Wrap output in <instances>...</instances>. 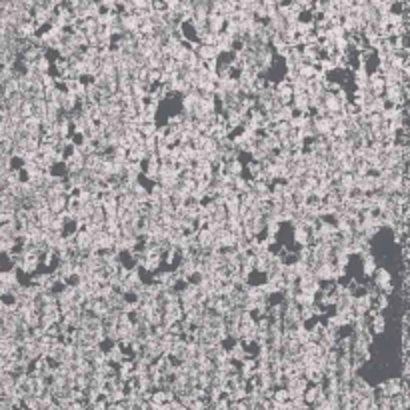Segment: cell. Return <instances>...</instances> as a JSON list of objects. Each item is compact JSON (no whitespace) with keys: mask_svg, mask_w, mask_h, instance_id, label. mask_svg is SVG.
I'll list each match as a JSON object with an SVG mask.
<instances>
[{"mask_svg":"<svg viewBox=\"0 0 410 410\" xmlns=\"http://www.w3.org/2000/svg\"><path fill=\"white\" fill-rule=\"evenodd\" d=\"M312 272L320 282H330V280H334V264L332 262H318Z\"/></svg>","mask_w":410,"mask_h":410,"instance_id":"cell-5","label":"cell"},{"mask_svg":"<svg viewBox=\"0 0 410 410\" xmlns=\"http://www.w3.org/2000/svg\"><path fill=\"white\" fill-rule=\"evenodd\" d=\"M384 78H382V74L378 72V70H374V72H368V88L372 90L376 96H382V92H384Z\"/></svg>","mask_w":410,"mask_h":410,"instance_id":"cell-9","label":"cell"},{"mask_svg":"<svg viewBox=\"0 0 410 410\" xmlns=\"http://www.w3.org/2000/svg\"><path fill=\"white\" fill-rule=\"evenodd\" d=\"M102 228L112 234V236H120V220H118V216H106L104 218V222H102Z\"/></svg>","mask_w":410,"mask_h":410,"instance_id":"cell-19","label":"cell"},{"mask_svg":"<svg viewBox=\"0 0 410 410\" xmlns=\"http://www.w3.org/2000/svg\"><path fill=\"white\" fill-rule=\"evenodd\" d=\"M50 66H52V62H50V58L46 54L38 56L36 62H34V68H36L40 74H42V72H50Z\"/></svg>","mask_w":410,"mask_h":410,"instance_id":"cell-24","label":"cell"},{"mask_svg":"<svg viewBox=\"0 0 410 410\" xmlns=\"http://www.w3.org/2000/svg\"><path fill=\"white\" fill-rule=\"evenodd\" d=\"M332 264L340 266V268H346L350 264V254L346 248H332Z\"/></svg>","mask_w":410,"mask_h":410,"instance_id":"cell-14","label":"cell"},{"mask_svg":"<svg viewBox=\"0 0 410 410\" xmlns=\"http://www.w3.org/2000/svg\"><path fill=\"white\" fill-rule=\"evenodd\" d=\"M138 24H140V20L138 16L132 12V14H122L120 16V26H122V32H134V30H138Z\"/></svg>","mask_w":410,"mask_h":410,"instance_id":"cell-15","label":"cell"},{"mask_svg":"<svg viewBox=\"0 0 410 410\" xmlns=\"http://www.w3.org/2000/svg\"><path fill=\"white\" fill-rule=\"evenodd\" d=\"M142 174V162H136V160H126L124 162V180H131V182H136Z\"/></svg>","mask_w":410,"mask_h":410,"instance_id":"cell-7","label":"cell"},{"mask_svg":"<svg viewBox=\"0 0 410 410\" xmlns=\"http://www.w3.org/2000/svg\"><path fill=\"white\" fill-rule=\"evenodd\" d=\"M228 356H230V360H234V362H240V360H244V358L248 356L244 342H240V340H234V344L228 348Z\"/></svg>","mask_w":410,"mask_h":410,"instance_id":"cell-13","label":"cell"},{"mask_svg":"<svg viewBox=\"0 0 410 410\" xmlns=\"http://www.w3.org/2000/svg\"><path fill=\"white\" fill-rule=\"evenodd\" d=\"M320 280L314 276V272L312 270H308L306 274H302L299 276L296 280V286H299V290H304V292H310V294H316L318 290H320Z\"/></svg>","mask_w":410,"mask_h":410,"instance_id":"cell-3","label":"cell"},{"mask_svg":"<svg viewBox=\"0 0 410 410\" xmlns=\"http://www.w3.org/2000/svg\"><path fill=\"white\" fill-rule=\"evenodd\" d=\"M20 114H22V118L32 116V102H30V100H24V102L20 104Z\"/></svg>","mask_w":410,"mask_h":410,"instance_id":"cell-35","label":"cell"},{"mask_svg":"<svg viewBox=\"0 0 410 410\" xmlns=\"http://www.w3.org/2000/svg\"><path fill=\"white\" fill-rule=\"evenodd\" d=\"M374 388H376L378 394H382V396H394V394H398V392L406 390L402 378H388V380H384L382 384H378V386H374Z\"/></svg>","mask_w":410,"mask_h":410,"instance_id":"cell-2","label":"cell"},{"mask_svg":"<svg viewBox=\"0 0 410 410\" xmlns=\"http://www.w3.org/2000/svg\"><path fill=\"white\" fill-rule=\"evenodd\" d=\"M92 244V236L84 230V228H78L74 232V246L78 250H88Z\"/></svg>","mask_w":410,"mask_h":410,"instance_id":"cell-12","label":"cell"},{"mask_svg":"<svg viewBox=\"0 0 410 410\" xmlns=\"http://www.w3.org/2000/svg\"><path fill=\"white\" fill-rule=\"evenodd\" d=\"M136 131L140 132L142 136H150V134L156 132V122H140V124L136 126Z\"/></svg>","mask_w":410,"mask_h":410,"instance_id":"cell-29","label":"cell"},{"mask_svg":"<svg viewBox=\"0 0 410 410\" xmlns=\"http://www.w3.org/2000/svg\"><path fill=\"white\" fill-rule=\"evenodd\" d=\"M316 300V294H310V292H304V290H299L296 296H294V302L299 306H308V304H314Z\"/></svg>","mask_w":410,"mask_h":410,"instance_id":"cell-22","label":"cell"},{"mask_svg":"<svg viewBox=\"0 0 410 410\" xmlns=\"http://www.w3.org/2000/svg\"><path fill=\"white\" fill-rule=\"evenodd\" d=\"M196 56L200 58V60H210V58H220V52H218V48L214 46V44H198V48L194 50Z\"/></svg>","mask_w":410,"mask_h":410,"instance_id":"cell-11","label":"cell"},{"mask_svg":"<svg viewBox=\"0 0 410 410\" xmlns=\"http://www.w3.org/2000/svg\"><path fill=\"white\" fill-rule=\"evenodd\" d=\"M368 2H370V0H355V4H356V6H360V8H362V6H366Z\"/></svg>","mask_w":410,"mask_h":410,"instance_id":"cell-39","label":"cell"},{"mask_svg":"<svg viewBox=\"0 0 410 410\" xmlns=\"http://www.w3.org/2000/svg\"><path fill=\"white\" fill-rule=\"evenodd\" d=\"M388 304H390L388 294H384V292H380V290L372 296V310H376V312H384V310L388 308Z\"/></svg>","mask_w":410,"mask_h":410,"instance_id":"cell-20","label":"cell"},{"mask_svg":"<svg viewBox=\"0 0 410 410\" xmlns=\"http://www.w3.org/2000/svg\"><path fill=\"white\" fill-rule=\"evenodd\" d=\"M64 208H66V196H64V194H58V196H54V198L48 200V210H50L52 214L62 212Z\"/></svg>","mask_w":410,"mask_h":410,"instance_id":"cell-21","label":"cell"},{"mask_svg":"<svg viewBox=\"0 0 410 410\" xmlns=\"http://www.w3.org/2000/svg\"><path fill=\"white\" fill-rule=\"evenodd\" d=\"M296 114V110L292 108V104H282L278 108V120H284V122H288L292 116Z\"/></svg>","mask_w":410,"mask_h":410,"instance_id":"cell-26","label":"cell"},{"mask_svg":"<svg viewBox=\"0 0 410 410\" xmlns=\"http://www.w3.org/2000/svg\"><path fill=\"white\" fill-rule=\"evenodd\" d=\"M142 144H144V148L148 150V152H156V136H154V134H150V136H144Z\"/></svg>","mask_w":410,"mask_h":410,"instance_id":"cell-33","label":"cell"},{"mask_svg":"<svg viewBox=\"0 0 410 410\" xmlns=\"http://www.w3.org/2000/svg\"><path fill=\"white\" fill-rule=\"evenodd\" d=\"M196 240H198V246H212L214 244V232L208 230L206 226H200L196 230Z\"/></svg>","mask_w":410,"mask_h":410,"instance_id":"cell-17","label":"cell"},{"mask_svg":"<svg viewBox=\"0 0 410 410\" xmlns=\"http://www.w3.org/2000/svg\"><path fill=\"white\" fill-rule=\"evenodd\" d=\"M338 184L342 188H346V190H350V188L355 187V176H352V172H342L340 174V178L336 180Z\"/></svg>","mask_w":410,"mask_h":410,"instance_id":"cell-28","label":"cell"},{"mask_svg":"<svg viewBox=\"0 0 410 410\" xmlns=\"http://www.w3.org/2000/svg\"><path fill=\"white\" fill-rule=\"evenodd\" d=\"M292 108L296 112H310V96L306 92L292 94Z\"/></svg>","mask_w":410,"mask_h":410,"instance_id":"cell-10","label":"cell"},{"mask_svg":"<svg viewBox=\"0 0 410 410\" xmlns=\"http://www.w3.org/2000/svg\"><path fill=\"white\" fill-rule=\"evenodd\" d=\"M224 24H226V20H224L222 14H218V12H208V16H206V26H208L210 32H214V34L222 32Z\"/></svg>","mask_w":410,"mask_h":410,"instance_id":"cell-8","label":"cell"},{"mask_svg":"<svg viewBox=\"0 0 410 410\" xmlns=\"http://www.w3.org/2000/svg\"><path fill=\"white\" fill-rule=\"evenodd\" d=\"M162 2L166 4V8H174V6H176V4L180 2V0H162Z\"/></svg>","mask_w":410,"mask_h":410,"instance_id":"cell-38","label":"cell"},{"mask_svg":"<svg viewBox=\"0 0 410 410\" xmlns=\"http://www.w3.org/2000/svg\"><path fill=\"white\" fill-rule=\"evenodd\" d=\"M40 84H42V88H52V86H56V76H52L50 72H42Z\"/></svg>","mask_w":410,"mask_h":410,"instance_id":"cell-32","label":"cell"},{"mask_svg":"<svg viewBox=\"0 0 410 410\" xmlns=\"http://www.w3.org/2000/svg\"><path fill=\"white\" fill-rule=\"evenodd\" d=\"M138 32H140L142 36H150V34H154V24H152L150 20H140V24H138Z\"/></svg>","mask_w":410,"mask_h":410,"instance_id":"cell-31","label":"cell"},{"mask_svg":"<svg viewBox=\"0 0 410 410\" xmlns=\"http://www.w3.org/2000/svg\"><path fill=\"white\" fill-rule=\"evenodd\" d=\"M260 168H262L260 162H256V160H250V162L244 166V170H246V172H250V178H254V180H256V178H258V174H260Z\"/></svg>","mask_w":410,"mask_h":410,"instance_id":"cell-30","label":"cell"},{"mask_svg":"<svg viewBox=\"0 0 410 410\" xmlns=\"http://www.w3.org/2000/svg\"><path fill=\"white\" fill-rule=\"evenodd\" d=\"M352 310H355V314H366V312H370V310H372V296L366 294V292H362V294H358V296L355 294Z\"/></svg>","mask_w":410,"mask_h":410,"instance_id":"cell-4","label":"cell"},{"mask_svg":"<svg viewBox=\"0 0 410 410\" xmlns=\"http://www.w3.org/2000/svg\"><path fill=\"white\" fill-rule=\"evenodd\" d=\"M372 278H374L372 282L376 284V288H378L380 292H384V294H388V296L394 292V286H392V274H390L388 268H384V266H376Z\"/></svg>","mask_w":410,"mask_h":410,"instance_id":"cell-1","label":"cell"},{"mask_svg":"<svg viewBox=\"0 0 410 410\" xmlns=\"http://www.w3.org/2000/svg\"><path fill=\"white\" fill-rule=\"evenodd\" d=\"M360 260H362V274L364 276H372L374 270H376V266H378V262L374 258L372 252H368V254H364V256H360Z\"/></svg>","mask_w":410,"mask_h":410,"instance_id":"cell-16","label":"cell"},{"mask_svg":"<svg viewBox=\"0 0 410 410\" xmlns=\"http://www.w3.org/2000/svg\"><path fill=\"white\" fill-rule=\"evenodd\" d=\"M52 66H54L56 72H58L56 76H64V74H66V70L70 68V60H68V58H60V56H58L54 62H52Z\"/></svg>","mask_w":410,"mask_h":410,"instance_id":"cell-25","label":"cell"},{"mask_svg":"<svg viewBox=\"0 0 410 410\" xmlns=\"http://www.w3.org/2000/svg\"><path fill=\"white\" fill-rule=\"evenodd\" d=\"M294 243L299 244V246H310V244H312L310 230L304 228V226H296V228H294Z\"/></svg>","mask_w":410,"mask_h":410,"instance_id":"cell-18","label":"cell"},{"mask_svg":"<svg viewBox=\"0 0 410 410\" xmlns=\"http://www.w3.org/2000/svg\"><path fill=\"white\" fill-rule=\"evenodd\" d=\"M268 270V260L266 258H258L256 256V260H254V272H260V274H264Z\"/></svg>","mask_w":410,"mask_h":410,"instance_id":"cell-34","label":"cell"},{"mask_svg":"<svg viewBox=\"0 0 410 410\" xmlns=\"http://www.w3.org/2000/svg\"><path fill=\"white\" fill-rule=\"evenodd\" d=\"M368 316H370V332L374 336L378 334H384V330H386V318L382 312H376V310H370V312H366Z\"/></svg>","mask_w":410,"mask_h":410,"instance_id":"cell-6","label":"cell"},{"mask_svg":"<svg viewBox=\"0 0 410 410\" xmlns=\"http://www.w3.org/2000/svg\"><path fill=\"white\" fill-rule=\"evenodd\" d=\"M98 2H100V6H102L104 10H114V8H118L116 0H98Z\"/></svg>","mask_w":410,"mask_h":410,"instance_id":"cell-37","label":"cell"},{"mask_svg":"<svg viewBox=\"0 0 410 410\" xmlns=\"http://www.w3.org/2000/svg\"><path fill=\"white\" fill-rule=\"evenodd\" d=\"M64 410H86V404H84V402H78V400H70L68 406Z\"/></svg>","mask_w":410,"mask_h":410,"instance_id":"cell-36","label":"cell"},{"mask_svg":"<svg viewBox=\"0 0 410 410\" xmlns=\"http://www.w3.org/2000/svg\"><path fill=\"white\" fill-rule=\"evenodd\" d=\"M296 70H299V74L302 76V78H306V80L314 78V74H316V66L310 64V62H302Z\"/></svg>","mask_w":410,"mask_h":410,"instance_id":"cell-23","label":"cell"},{"mask_svg":"<svg viewBox=\"0 0 410 410\" xmlns=\"http://www.w3.org/2000/svg\"><path fill=\"white\" fill-rule=\"evenodd\" d=\"M270 400H274V402H286V400H290V396H288V390L284 388V386H278V388H274L272 390V396H270Z\"/></svg>","mask_w":410,"mask_h":410,"instance_id":"cell-27","label":"cell"}]
</instances>
